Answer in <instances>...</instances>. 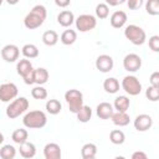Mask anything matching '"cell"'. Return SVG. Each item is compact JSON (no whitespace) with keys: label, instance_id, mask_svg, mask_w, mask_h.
<instances>
[{"label":"cell","instance_id":"cell-1","mask_svg":"<svg viewBox=\"0 0 159 159\" xmlns=\"http://www.w3.org/2000/svg\"><path fill=\"white\" fill-rule=\"evenodd\" d=\"M46 16H47V10L43 5H35L31 11L25 16L24 19V25L26 29L29 30H35L37 27H40L43 21L46 20Z\"/></svg>","mask_w":159,"mask_h":159},{"label":"cell","instance_id":"cell-2","mask_svg":"<svg viewBox=\"0 0 159 159\" xmlns=\"http://www.w3.org/2000/svg\"><path fill=\"white\" fill-rule=\"evenodd\" d=\"M22 123L26 128L30 129H40L43 128L47 123V117L42 111H30L25 114Z\"/></svg>","mask_w":159,"mask_h":159},{"label":"cell","instance_id":"cell-3","mask_svg":"<svg viewBox=\"0 0 159 159\" xmlns=\"http://www.w3.org/2000/svg\"><path fill=\"white\" fill-rule=\"evenodd\" d=\"M124 36L127 40H129L135 46L143 45L147 40L145 31L138 25H128L124 30Z\"/></svg>","mask_w":159,"mask_h":159},{"label":"cell","instance_id":"cell-4","mask_svg":"<svg viewBox=\"0 0 159 159\" xmlns=\"http://www.w3.org/2000/svg\"><path fill=\"white\" fill-rule=\"evenodd\" d=\"M65 99L68 104V109L72 113H76V114L84 106L83 104V94L78 89H68L65 93Z\"/></svg>","mask_w":159,"mask_h":159},{"label":"cell","instance_id":"cell-5","mask_svg":"<svg viewBox=\"0 0 159 159\" xmlns=\"http://www.w3.org/2000/svg\"><path fill=\"white\" fill-rule=\"evenodd\" d=\"M29 108V101L25 97H19L16 99H14L6 108V116L10 119L17 118L20 114L25 113L26 109Z\"/></svg>","mask_w":159,"mask_h":159},{"label":"cell","instance_id":"cell-6","mask_svg":"<svg viewBox=\"0 0 159 159\" xmlns=\"http://www.w3.org/2000/svg\"><path fill=\"white\" fill-rule=\"evenodd\" d=\"M122 88L129 96H138L142 91V83L139 82V80L135 76L129 75L122 80Z\"/></svg>","mask_w":159,"mask_h":159},{"label":"cell","instance_id":"cell-7","mask_svg":"<svg viewBox=\"0 0 159 159\" xmlns=\"http://www.w3.org/2000/svg\"><path fill=\"white\" fill-rule=\"evenodd\" d=\"M75 24H76L77 30H80L81 32H87V31H91L96 27L97 20L91 14H82L76 19Z\"/></svg>","mask_w":159,"mask_h":159},{"label":"cell","instance_id":"cell-8","mask_svg":"<svg viewBox=\"0 0 159 159\" xmlns=\"http://www.w3.org/2000/svg\"><path fill=\"white\" fill-rule=\"evenodd\" d=\"M17 93H19V89H17L16 84L12 83V82L2 83L0 86V99H1V102H10L11 99L17 97Z\"/></svg>","mask_w":159,"mask_h":159},{"label":"cell","instance_id":"cell-9","mask_svg":"<svg viewBox=\"0 0 159 159\" xmlns=\"http://www.w3.org/2000/svg\"><path fill=\"white\" fill-rule=\"evenodd\" d=\"M123 67L128 72H137L142 67V58L137 53H128L123 58Z\"/></svg>","mask_w":159,"mask_h":159},{"label":"cell","instance_id":"cell-10","mask_svg":"<svg viewBox=\"0 0 159 159\" xmlns=\"http://www.w3.org/2000/svg\"><path fill=\"white\" fill-rule=\"evenodd\" d=\"M20 55V50L16 45H5L1 50V57L2 60H5L6 62H15L19 58Z\"/></svg>","mask_w":159,"mask_h":159},{"label":"cell","instance_id":"cell-11","mask_svg":"<svg viewBox=\"0 0 159 159\" xmlns=\"http://www.w3.org/2000/svg\"><path fill=\"white\" fill-rule=\"evenodd\" d=\"M113 58L109 55H99L96 60V68L99 72L107 73L109 71H112L113 68Z\"/></svg>","mask_w":159,"mask_h":159},{"label":"cell","instance_id":"cell-12","mask_svg":"<svg viewBox=\"0 0 159 159\" xmlns=\"http://www.w3.org/2000/svg\"><path fill=\"white\" fill-rule=\"evenodd\" d=\"M133 124L138 132H145L153 125V119L149 114H139L135 117Z\"/></svg>","mask_w":159,"mask_h":159},{"label":"cell","instance_id":"cell-13","mask_svg":"<svg viewBox=\"0 0 159 159\" xmlns=\"http://www.w3.org/2000/svg\"><path fill=\"white\" fill-rule=\"evenodd\" d=\"M45 159H61V148L57 143H47L43 148Z\"/></svg>","mask_w":159,"mask_h":159},{"label":"cell","instance_id":"cell-14","mask_svg":"<svg viewBox=\"0 0 159 159\" xmlns=\"http://www.w3.org/2000/svg\"><path fill=\"white\" fill-rule=\"evenodd\" d=\"M96 113L101 119H109L114 113L113 106L108 102H101L96 108Z\"/></svg>","mask_w":159,"mask_h":159},{"label":"cell","instance_id":"cell-15","mask_svg":"<svg viewBox=\"0 0 159 159\" xmlns=\"http://www.w3.org/2000/svg\"><path fill=\"white\" fill-rule=\"evenodd\" d=\"M109 21H111L112 27H114V29H120V27H123L124 24L127 22V14H125L124 11H122V10H117V11H114V12L111 15Z\"/></svg>","mask_w":159,"mask_h":159},{"label":"cell","instance_id":"cell-16","mask_svg":"<svg viewBox=\"0 0 159 159\" xmlns=\"http://www.w3.org/2000/svg\"><path fill=\"white\" fill-rule=\"evenodd\" d=\"M75 21H76V20H75V15H73V12L70 11V10H62V11L57 15V22H58L61 26H63V27L71 26Z\"/></svg>","mask_w":159,"mask_h":159},{"label":"cell","instance_id":"cell-17","mask_svg":"<svg viewBox=\"0 0 159 159\" xmlns=\"http://www.w3.org/2000/svg\"><path fill=\"white\" fill-rule=\"evenodd\" d=\"M19 152H20V155L25 159H31L36 155V147L34 143L31 142H26L24 144L20 145L19 148Z\"/></svg>","mask_w":159,"mask_h":159},{"label":"cell","instance_id":"cell-18","mask_svg":"<svg viewBox=\"0 0 159 159\" xmlns=\"http://www.w3.org/2000/svg\"><path fill=\"white\" fill-rule=\"evenodd\" d=\"M16 71H17V75L24 78V77H26L30 72L34 71L32 63H31L29 60L22 58V60H20V61L17 62V65H16Z\"/></svg>","mask_w":159,"mask_h":159},{"label":"cell","instance_id":"cell-19","mask_svg":"<svg viewBox=\"0 0 159 159\" xmlns=\"http://www.w3.org/2000/svg\"><path fill=\"white\" fill-rule=\"evenodd\" d=\"M111 119H112L113 124H116L118 127H125L130 122V118L127 114V112H114Z\"/></svg>","mask_w":159,"mask_h":159},{"label":"cell","instance_id":"cell-20","mask_svg":"<svg viewBox=\"0 0 159 159\" xmlns=\"http://www.w3.org/2000/svg\"><path fill=\"white\" fill-rule=\"evenodd\" d=\"M103 88L107 93L109 94H113V93H117L119 91V82L117 78L114 77H109V78H106L104 82H103Z\"/></svg>","mask_w":159,"mask_h":159},{"label":"cell","instance_id":"cell-21","mask_svg":"<svg viewBox=\"0 0 159 159\" xmlns=\"http://www.w3.org/2000/svg\"><path fill=\"white\" fill-rule=\"evenodd\" d=\"M129 104H130V101L127 96H118L114 99L113 107L114 109H117V112H127L129 108Z\"/></svg>","mask_w":159,"mask_h":159},{"label":"cell","instance_id":"cell-22","mask_svg":"<svg viewBox=\"0 0 159 159\" xmlns=\"http://www.w3.org/2000/svg\"><path fill=\"white\" fill-rule=\"evenodd\" d=\"M27 137H29V133H27V130L24 129V128H19V129L14 130L12 134H11V139H12L16 144H19V145L26 143V142H27Z\"/></svg>","mask_w":159,"mask_h":159},{"label":"cell","instance_id":"cell-23","mask_svg":"<svg viewBox=\"0 0 159 159\" xmlns=\"http://www.w3.org/2000/svg\"><path fill=\"white\" fill-rule=\"evenodd\" d=\"M58 41V35L53 30H47L42 34V42L46 46H55Z\"/></svg>","mask_w":159,"mask_h":159},{"label":"cell","instance_id":"cell-24","mask_svg":"<svg viewBox=\"0 0 159 159\" xmlns=\"http://www.w3.org/2000/svg\"><path fill=\"white\" fill-rule=\"evenodd\" d=\"M60 40H61V42H62L63 45H67V46H68V45H72V43H75V41L77 40V34H76L75 30H71V29L65 30V31L61 34Z\"/></svg>","mask_w":159,"mask_h":159},{"label":"cell","instance_id":"cell-25","mask_svg":"<svg viewBox=\"0 0 159 159\" xmlns=\"http://www.w3.org/2000/svg\"><path fill=\"white\" fill-rule=\"evenodd\" d=\"M48 81V71L43 67H39L35 70V83L39 86L45 84Z\"/></svg>","mask_w":159,"mask_h":159},{"label":"cell","instance_id":"cell-26","mask_svg":"<svg viewBox=\"0 0 159 159\" xmlns=\"http://www.w3.org/2000/svg\"><path fill=\"white\" fill-rule=\"evenodd\" d=\"M21 52L25 56V58H36L39 56V48L34 43L24 45L22 48H21Z\"/></svg>","mask_w":159,"mask_h":159},{"label":"cell","instance_id":"cell-27","mask_svg":"<svg viewBox=\"0 0 159 159\" xmlns=\"http://www.w3.org/2000/svg\"><path fill=\"white\" fill-rule=\"evenodd\" d=\"M97 154V147L93 143H86L81 149L82 158H93Z\"/></svg>","mask_w":159,"mask_h":159},{"label":"cell","instance_id":"cell-28","mask_svg":"<svg viewBox=\"0 0 159 159\" xmlns=\"http://www.w3.org/2000/svg\"><path fill=\"white\" fill-rule=\"evenodd\" d=\"M16 155V149L15 147L10 145V144H5L1 147L0 149V157L1 159H14Z\"/></svg>","mask_w":159,"mask_h":159},{"label":"cell","instance_id":"cell-29","mask_svg":"<svg viewBox=\"0 0 159 159\" xmlns=\"http://www.w3.org/2000/svg\"><path fill=\"white\" fill-rule=\"evenodd\" d=\"M109 140L113 143V144H123L124 140H125V135L124 133L120 130V129H113L111 133H109Z\"/></svg>","mask_w":159,"mask_h":159},{"label":"cell","instance_id":"cell-30","mask_svg":"<svg viewBox=\"0 0 159 159\" xmlns=\"http://www.w3.org/2000/svg\"><path fill=\"white\" fill-rule=\"evenodd\" d=\"M61 108H62V106H61L60 101H57V99H48L46 102V111L50 114H53V116L58 114L61 112Z\"/></svg>","mask_w":159,"mask_h":159},{"label":"cell","instance_id":"cell-31","mask_svg":"<svg viewBox=\"0 0 159 159\" xmlns=\"http://www.w3.org/2000/svg\"><path fill=\"white\" fill-rule=\"evenodd\" d=\"M92 117V109L89 106H83L81 111L77 113V119L81 123H87Z\"/></svg>","mask_w":159,"mask_h":159},{"label":"cell","instance_id":"cell-32","mask_svg":"<svg viewBox=\"0 0 159 159\" xmlns=\"http://www.w3.org/2000/svg\"><path fill=\"white\" fill-rule=\"evenodd\" d=\"M145 10L149 15H159V0H148L145 2Z\"/></svg>","mask_w":159,"mask_h":159},{"label":"cell","instance_id":"cell-33","mask_svg":"<svg viewBox=\"0 0 159 159\" xmlns=\"http://www.w3.org/2000/svg\"><path fill=\"white\" fill-rule=\"evenodd\" d=\"M96 15L99 19H106L109 15V7H108L107 2H99L96 6Z\"/></svg>","mask_w":159,"mask_h":159},{"label":"cell","instance_id":"cell-34","mask_svg":"<svg viewBox=\"0 0 159 159\" xmlns=\"http://www.w3.org/2000/svg\"><path fill=\"white\" fill-rule=\"evenodd\" d=\"M31 96L35 99H45L47 97V91L42 86H36L31 89Z\"/></svg>","mask_w":159,"mask_h":159},{"label":"cell","instance_id":"cell-35","mask_svg":"<svg viewBox=\"0 0 159 159\" xmlns=\"http://www.w3.org/2000/svg\"><path fill=\"white\" fill-rule=\"evenodd\" d=\"M145 97H147L149 101H152V102L159 101V88H155V87H153V86L148 87L147 91H145Z\"/></svg>","mask_w":159,"mask_h":159},{"label":"cell","instance_id":"cell-36","mask_svg":"<svg viewBox=\"0 0 159 159\" xmlns=\"http://www.w3.org/2000/svg\"><path fill=\"white\" fill-rule=\"evenodd\" d=\"M149 47L152 51L154 52H159V35H153L152 37H149Z\"/></svg>","mask_w":159,"mask_h":159},{"label":"cell","instance_id":"cell-37","mask_svg":"<svg viewBox=\"0 0 159 159\" xmlns=\"http://www.w3.org/2000/svg\"><path fill=\"white\" fill-rule=\"evenodd\" d=\"M149 81H150V84H152L153 87H155V88H159V71H155V72H153V73L150 75V78H149Z\"/></svg>","mask_w":159,"mask_h":159},{"label":"cell","instance_id":"cell-38","mask_svg":"<svg viewBox=\"0 0 159 159\" xmlns=\"http://www.w3.org/2000/svg\"><path fill=\"white\" fill-rule=\"evenodd\" d=\"M127 5H128L129 9L137 10V9H139V7L143 5V1H142V0H129V1L127 2Z\"/></svg>","mask_w":159,"mask_h":159},{"label":"cell","instance_id":"cell-39","mask_svg":"<svg viewBox=\"0 0 159 159\" xmlns=\"http://www.w3.org/2000/svg\"><path fill=\"white\" fill-rule=\"evenodd\" d=\"M130 159H149V158H148V155H147L144 152L138 150V152H134V153L132 154V158H130Z\"/></svg>","mask_w":159,"mask_h":159},{"label":"cell","instance_id":"cell-40","mask_svg":"<svg viewBox=\"0 0 159 159\" xmlns=\"http://www.w3.org/2000/svg\"><path fill=\"white\" fill-rule=\"evenodd\" d=\"M55 4H56L57 6H60V7H65V6L70 5V4H71V1H70V0H66V1H61V0H55Z\"/></svg>","mask_w":159,"mask_h":159},{"label":"cell","instance_id":"cell-41","mask_svg":"<svg viewBox=\"0 0 159 159\" xmlns=\"http://www.w3.org/2000/svg\"><path fill=\"white\" fill-rule=\"evenodd\" d=\"M123 2H124L123 0H120V1H111V0H108L107 1V5H120Z\"/></svg>","mask_w":159,"mask_h":159},{"label":"cell","instance_id":"cell-42","mask_svg":"<svg viewBox=\"0 0 159 159\" xmlns=\"http://www.w3.org/2000/svg\"><path fill=\"white\" fill-rule=\"evenodd\" d=\"M114 159H127V158H124L123 155H117V157H116Z\"/></svg>","mask_w":159,"mask_h":159},{"label":"cell","instance_id":"cell-43","mask_svg":"<svg viewBox=\"0 0 159 159\" xmlns=\"http://www.w3.org/2000/svg\"><path fill=\"white\" fill-rule=\"evenodd\" d=\"M82 159H96V157H93V158H82Z\"/></svg>","mask_w":159,"mask_h":159}]
</instances>
